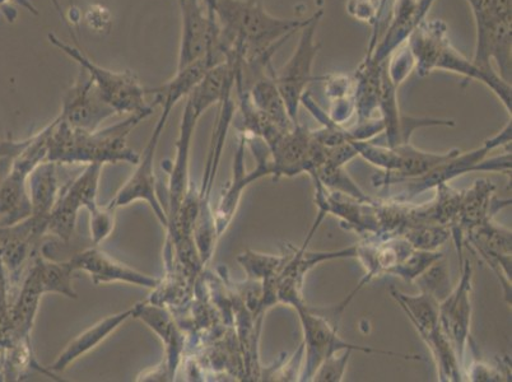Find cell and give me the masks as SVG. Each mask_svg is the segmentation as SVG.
Segmentation results:
<instances>
[{
    "instance_id": "obj_32",
    "label": "cell",
    "mask_w": 512,
    "mask_h": 382,
    "mask_svg": "<svg viewBox=\"0 0 512 382\" xmlns=\"http://www.w3.org/2000/svg\"><path fill=\"white\" fill-rule=\"evenodd\" d=\"M351 349H344V351L334 353L332 356L325 358L320 363L318 370L315 371L313 380L319 382H339L343 381L344 374H346L349 360L352 356Z\"/></svg>"
},
{
    "instance_id": "obj_19",
    "label": "cell",
    "mask_w": 512,
    "mask_h": 382,
    "mask_svg": "<svg viewBox=\"0 0 512 382\" xmlns=\"http://www.w3.org/2000/svg\"><path fill=\"white\" fill-rule=\"evenodd\" d=\"M58 163L41 162L27 179V190L31 202V216L48 221L51 211L57 203L60 189L57 175Z\"/></svg>"
},
{
    "instance_id": "obj_9",
    "label": "cell",
    "mask_w": 512,
    "mask_h": 382,
    "mask_svg": "<svg viewBox=\"0 0 512 382\" xmlns=\"http://www.w3.org/2000/svg\"><path fill=\"white\" fill-rule=\"evenodd\" d=\"M323 16L324 9L320 8L313 16L307 18L304 27L300 30L299 44L293 51L292 57L283 65L281 71L273 73L274 82L285 101L288 115L295 125H300L299 110L302 97L306 93L307 86L315 79L313 65L320 50V45L316 43L315 37Z\"/></svg>"
},
{
    "instance_id": "obj_24",
    "label": "cell",
    "mask_w": 512,
    "mask_h": 382,
    "mask_svg": "<svg viewBox=\"0 0 512 382\" xmlns=\"http://www.w3.org/2000/svg\"><path fill=\"white\" fill-rule=\"evenodd\" d=\"M82 204L79 203L76 195L68 190L67 186L60 190L57 203L51 211L48 228L46 232H50L57 236L60 241L68 244L71 241L74 231H76L78 212L81 211Z\"/></svg>"
},
{
    "instance_id": "obj_11",
    "label": "cell",
    "mask_w": 512,
    "mask_h": 382,
    "mask_svg": "<svg viewBox=\"0 0 512 382\" xmlns=\"http://www.w3.org/2000/svg\"><path fill=\"white\" fill-rule=\"evenodd\" d=\"M114 115L113 107L106 104L91 77L81 69L76 81L65 92L59 118L73 128L93 132Z\"/></svg>"
},
{
    "instance_id": "obj_5",
    "label": "cell",
    "mask_w": 512,
    "mask_h": 382,
    "mask_svg": "<svg viewBox=\"0 0 512 382\" xmlns=\"http://www.w3.org/2000/svg\"><path fill=\"white\" fill-rule=\"evenodd\" d=\"M511 121L506 127L493 137L483 142L481 147L473 151L462 152L437 165L427 174L413 177V179L399 180L395 184H406L407 188L397 197L403 202H412L417 195L435 189L437 186L449 184L456 177L469 174V172H511V149L505 155L488 158V153L502 146H511ZM393 184V185H395Z\"/></svg>"
},
{
    "instance_id": "obj_17",
    "label": "cell",
    "mask_w": 512,
    "mask_h": 382,
    "mask_svg": "<svg viewBox=\"0 0 512 382\" xmlns=\"http://www.w3.org/2000/svg\"><path fill=\"white\" fill-rule=\"evenodd\" d=\"M399 155V167L394 174H385L381 172L379 175L372 177V184L375 188H389L390 185L397 183L399 180L413 179L427 174L440 163L449 160V158L458 155L460 149H450L449 152L432 153L421 151L412 143L402 144V146L395 147Z\"/></svg>"
},
{
    "instance_id": "obj_33",
    "label": "cell",
    "mask_w": 512,
    "mask_h": 382,
    "mask_svg": "<svg viewBox=\"0 0 512 382\" xmlns=\"http://www.w3.org/2000/svg\"><path fill=\"white\" fill-rule=\"evenodd\" d=\"M114 212V209L100 206L95 212L90 213L91 240L93 245L99 246L113 232L115 225Z\"/></svg>"
},
{
    "instance_id": "obj_31",
    "label": "cell",
    "mask_w": 512,
    "mask_h": 382,
    "mask_svg": "<svg viewBox=\"0 0 512 382\" xmlns=\"http://www.w3.org/2000/svg\"><path fill=\"white\" fill-rule=\"evenodd\" d=\"M11 306L7 270L0 258V349L12 344Z\"/></svg>"
},
{
    "instance_id": "obj_25",
    "label": "cell",
    "mask_w": 512,
    "mask_h": 382,
    "mask_svg": "<svg viewBox=\"0 0 512 382\" xmlns=\"http://www.w3.org/2000/svg\"><path fill=\"white\" fill-rule=\"evenodd\" d=\"M35 267L39 270L41 283L46 293H60L69 298H77L73 288V269L71 262H53L37 255L34 260Z\"/></svg>"
},
{
    "instance_id": "obj_7",
    "label": "cell",
    "mask_w": 512,
    "mask_h": 382,
    "mask_svg": "<svg viewBox=\"0 0 512 382\" xmlns=\"http://www.w3.org/2000/svg\"><path fill=\"white\" fill-rule=\"evenodd\" d=\"M49 41L67 57L76 60L79 67L88 73L102 99L107 105L113 107L116 114L133 115L143 111H155L157 107L155 101H147V97L150 96L147 88L141 85L133 73L116 72L100 67L83 54L81 49L65 43L54 34H49Z\"/></svg>"
},
{
    "instance_id": "obj_18",
    "label": "cell",
    "mask_w": 512,
    "mask_h": 382,
    "mask_svg": "<svg viewBox=\"0 0 512 382\" xmlns=\"http://www.w3.org/2000/svg\"><path fill=\"white\" fill-rule=\"evenodd\" d=\"M136 307L134 319H139L150 326L153 332L165 343L167 354H169L167 356V376L170 377V380L174 379L175 372L178 370L181 351L184 347L183 335L176 328L169 312L161 309V307L148 305L146 301L139 302Z\"/></svg>"
},
{
    "instance_id": "obj_14",
    "label": "cell",
    "mask_w": 512,
    "mask_h": 382,
    "mask_svg": "<svg viewBox=\"0 0 512 382\" xmlns=\"http://www.w3.org/2000/svg\"><path fill=\"white\" fill-rule=\"evenodd\" d=\"M74 270H83L90 274L91 281L96 286L115 282L136 284V286L146 288H156L160 284V279L147 276L138 272V270L128 267L118 260L111 258L110 255L99 249V246L93 245V248L81 251L73 256L71 260Z\"/></svg>"
},
{
    "instance_id": "obj_34",
    "label": "cell",
    "mask_w": 512,
    "mask_h": 382,
    "mask_svg": "<svg viewBox=\"0 0 512 382\" xmlns=\"http://www.w3.org/2000/svg\"><path fill=\"white\" fill-rule=\"evenodd\" d=\"M468 380L472 381H502V374L496 367L476 362L469 367Z\"/></svg>"
},
{
    "instance_id": "obj_10",
    "label": "cell",
    "mask_w": 512,
    "mask_h": 382,
    "mask_svg": "<svg viewBox=\"0 0 512 382\" xmlns=\"http://www.w3.org/2000/svg\"><path fill=\"white\" fill-rule=\"evenodd\" d=\"M462 278L448 297L440 302V325L446 337L453 343L460 363H464L469 344L472 321L473 265L469 258L462 260ZM464 370V367H463Z\"/></svg>"
},
{
    "instance_id": "obj_12",
    "label": "cell",
    "mask_w": 512,
    "mask_h": 382,
    "mask_svg": "<svg viewBox=\"0 0 512 382\" xmlns=\"http://www.w3.org/2000/svg\"><path fill=\"white\" fill-rule=\"evenodd\" d=\"M493 194H495V185L487 179L476 180L472 188L463 191L458 220L450 228L451 237H453L456 248H458L460 263L464 258L463 244L465 236L483 226L484 223L491 221L492 217L501 208L511 204V199L501 200Z\"/></svg>"
},
{
    "instance_id": "obj_4",
    "label": "cell",
    "mask_w": 512,
    "mask_h": 382,
    "mask_svg": "<svg viewBox=\"0 0 512 382\" xmlns=\"http://www.w3.org/2000/svg\"><path fill=\"white\" fill-rule=\"evenodd\" d=\"M418 76L426 77L435 71L460 74L467 81L486 85L501 100L511 116V83L504 81L497 72H486L460 54L451 45L448 27L439 20L423 21L407 40Z\"/></svg>"
},
{
    "instance_id": "obj_1",
    "label": "cell",
    "mask_w": 512,
    "mask_h": 382,
    "mask_svg": "<svg viewBox=\"0 0 512 382\" xmlns=\"http://www.w3.org/2000/svg\"><path fill=\"white\" fill-rule=\"evenodd\" d=\"M221 26V41L242 64L269 71L272 55L307 20L272 16L258 0H211Z\"/></svg>"
},
{
    "instance_id": "obj_29",
    "label": "cell",
    "mask_w": 512,
    "mask_h": 382,
    "mask_svg": "<svg viewBox=\"0 0 512 382\" xmlns=\"http://www.w3.org/2000/svg\"><path fill=\"white\" fill-rule=\"evenodd\" d=\"M413 283L418 284L421 292L428 293L439 302L444 301L451 292L449 269L444 262V258L432 264Z\"/></svg>"
},
{
    "instance_id": "obj_27",
    "label": "cell",
    "mask_w": 512,
    "mask_h": 382,
    "mask_svg": "<svg viewBox=\"0 0 512 382\" xmlns=\"http://www.w3.org/2000/svg\"><path fill=\"white\" fill-rule=\"evenodd\" d=\"M313 177V181H318L325 188L338 193L349 195V197L360 200L363 203H372L375 199L363 193L360 186L351 179L348 172L344 170V166H334L330 163H323L316 167L314 171L309 174Z\"/></svg>"
},
{
    "instance_id": "obj_2",
    "label": "cell",
    "mask_w": 512,
    "mask_h": 382,
    "mask_svg": "<svg viewBox=\"0 0 512 382\" xmlns=\"http://www.w3.org/2000/svg\"><path fill=\"white\" fill-rule=\"evenodd\" d=\"M153 111L130 115L123 123L105 129H76L60 118L48 125V156L46 161L55 163H105L129 162L138 165L141 155L129 148L127 139L141 121Z\"/></svg>"
},
{
    "instance_id": "obj_6",
    "label": "cell",
    "mask_w": 512,
    "mask_h": 382,
    "mask_svg": "<svg viewBox=\"0 0 512 382\" xmlns=\"http://www.w3.org/2000/svg\"><path fill=\"white\" fill-rule=\"evenodd\" d=\"M477 27V46L472 62L486 72L511 81V0H467Z\"/></svg>"
},
{
    "instance_id": "obj_15",
    "label": "cell",
    "mask_w": 512,
    "mask_h": 382,
    "mask_svg": "<svg viewBox=\"0 0 512 382\" xmlns=\"http://www.w3.org/2000/svg\"><path fill=\"white\" fill-rule=\"evenodd\" d=\"M435 0H395L392 22L383 41L376 44L367 59L375 64H383L386 59L407 43L413 31L425 21Z\"/></svg>"
},
{
    "instance_id": "obj_3",
    "label": "cell",
    "mask_w": 512,
    "mask_h": 382,
    "mask_svg": "<svg viewBox=\"0 0 512 382\" xmlns=\"http://www.w3.org/2000/svg\"><path fill=\"white\" fill-rule=\"evenodd\" d=\"M237 65H239L237 60L227 59L226 62L209 69L202 81L186 97L178 143H176L175 162L170 172V204L169 212H167L169 226L178 216L181 203L189 189L190 146H192L195 127L209 107L220 104L227 88L234 85Z\"/></svg>"
},
{
    "instance_id": "obj_22",
    "label": "cell",
    "mask_w": 512,
    "mask_h": 382,
    "mask_svg": "<svg viewBox=\"0 0 512 382\" xmlns=\"http://www.w3.org/2000/svg\"><path fill=\"white\" fill-rule=\"evenodd\" d=\"M244 153L245 139L241 135L234 162V180H232V183L228 186L226 193H223L220 206H218L217 209V216L214 217L218 237H221L223 232H226L228 226H230L232 218H234L237 211V207H239L242 190L255 181L251 172L248 174V172L245 171Z\"/></svg>"
},
{
    "instance_id": "obj_30",
    "label": "cell",
    "mask_w": 512,
    "mask_h": 382,
    "mask_svg": "<svg viewBox=\"0 0 512 382\" xmlns=\"http://www.w3.org/2000/svg\"><path fill=\"white\" fill-rule=\"evenodd\" d=\"M442 258H444V254L439 250H413L402 263L398 264L390 272L389 276L399 277L406 282L413 283L425 270L430 268L432 264L439 262Z\"/></svg>"
},
{
    "instance_id": "obj_21",
    "label": "cell",
    "mask_w": 512,
    "mask_h": 382,
    "mask_svg": "<svg viewBox=\"0 0 512 382\" xmlns=\"http://www.w3.org/2000/svg\"><path fill=\"white\" fill-rule=\"evenodd\" d=\"M273 73L255 83L253 90L249 92L250 100L265 119L271 121L283 132H290L297 125L293 124L288 115L285 101L274 82Z\"/></svg>"
},
{
    "instance_id": "obj_23",
    "label": "cell",
    "mask_w": 512,
    "mask_h": 382,
    "mask_svg": "<svg viewBox=\"0 0 512 382\" xmlns=\"http://www.w3.org/2000/svg\"><path fill=\"white\" fill-rule=\"evenodd\" d=\"M423 342L430 348L437 367L440 381H463L464 370L459 361L453 343L446 337L441 325L432 332Z\"/></svg>"
},
{
    "instance_id": "obj_28",
    "label": "cell",
    "mask_w": 512,
    "mask_h": 382,
    "mask_svg": "<svg viewBox=\"0 0 512 382\" xmlns=\"http://www.w3.org/2000/svg\"><path fill=\"white\" fill-rule=\"evenodd\" d=\"M402 237L414 250L436 251L451 237L449 227L440 225H414L403 232Z\"/></svg>"
},
{
    "instance_id": "obj_26",
    "label": "cell",
    "mask_w": 512,
    "mask_h": 382,
    "mask_svg": "<svg viewBox=\"0 0 512 382\" xmlns=\"http://www.w3.org/2000/svg\"><path fill=\"white\" fill-rule=\"evenodd\" d=\"M290 258L291 253L273 255L246 250L245 253L240 254L237 260L248 274L250 281L263 283L271 281V279H278Z\"/></svg>"
},
{
    "instance_id": "obj_13",
    "label": "cell",
    "mask_w": 512,
    "mask_h": 382,
    "mask_svg": "<svg viewBox=\"0 0 512 382\" xmlns=\"http://www.w3.org/2000/svg\"><path fill=\"white\" fill-rule=\"evenodd\" d=\"M314 185L315 203L320 212L342 218V227L355 231L358 235L377 234L379 226L375 216V200L372 203H363L349 195L329 190L318 181H314Z\"/></svg>"
},
{
    "instance_id": "obj_8",
    "label": "cell",
    "mask_w": 512,
    "mask_h": 382,
    "mask_svg": "<svg viewBox=\"0 0 512 382\" xmlns=\"http://www.w3.org/2000/svg\"><path fill=\"white\" fill-rule=\"evenodd\" d=\"M295 310L299 314L302 332H304V343L302 344L305 348V362L302 365L299 381L313 380L320 363L325 358L344 351V349H351L353 352L385 354V356L404 358V360H422L420 356H413V354L380 351V349L349 343L339 337L338 323L327 318L319 309L307 306L305 302L296 306Z\"/></svg>"
},
{
    "instance_id": "obj_16",
    "label": "cell",
    "mask_w": 512,
    "mask_h": 382,
    "mask_svg": "<svg viewBox=\"0 0 512 382\" xmlns=\"http://www.w3.org/2000/svg\"><path fill=\"white\" fill-rule=\"evenodd\" d=\"M136 310L137 307L134 305L125 311L119 312V314L107 316L104 320H100L99 323H96L82 334H79L78 337L74 338L72 342L65 347L64 351L59 354L57 360L53 362V365H50V370L54 372L67 370L71 363L77 361L83 354L99 346L110 334H113L116 329H119L121 324H124L125 321L130 318H134Z\"/></svg>"
},
{
    "instance_id": "obj_20",
    "label": "cell",
    "mask_w": 512,
    "mask_h": 382,
    "mask_svg": "<svg viewBox=\"0 0 512 382\" xmlns=\"http://www.w3.org/2000/svg\"><path fill=\"white\" fill-rule=\"evenodd\" d=\"M389 292L390 296L406 312L422 340L426 339L440 325V302L435 297L426 292H421L416 296L406 295L394 287L390 288Z\"/></svg>"
}]
</instances>
